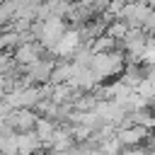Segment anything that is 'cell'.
Listing matches in <instances>:
<instances>
[{"mask_svg":"<svg viewBox=\"0 0 155 155\" xmlns=\"http://www.w3.org/2000/svg\"><path fill=\"white\" fill-rule=\"evenodd\" d=\"M121 2H124V5H131V2H143V5H145L148 0H121Z\"/></svg>","mask_w":155,"mask_h":155,"instance_id":"obj_22","label":"cell"},{"mask_svg":"<svg viewBox=\"0 0 155 155\" xmlns=\"http://www.w3.org/2000/svg\"><path fill=\"white\" fill-rule=\"evenodd\" d=\"M90 73L94 75V80L99 85H104L109 78H116L124 73L126 68V56L121 48L111 51V53H92V61H90Z\"/></svg>","mask_w":155,"mask_h":155,"instance_id":"obj_1","label":"cell"},{"mask_svg":"<svg viewBox=\"0 0 155 155\" xmlns=\"http://www.w3.org/2000/svg\"><path fill=\"white\" fill-rule=\"evenodd\" d=\"M143 31H145L148 36H155V10H150V15H148V19H145V24H143Z\"/></svg>","mask_w":155,"mask_h":155,"instance_id":"obj_17","label":"cell"},{"mask_svg":"<svg viewBox=\"0 0 155 155\" xmlns=\"http://www.w3.org/2000/svg\"><path fill=\"white\" fill-rule=\"evenodd\" d=\"M10 111H12V109L7 107V102H5V99H0V124H5V121H7Z\"/></svg>","mask_w":155,"mask_h":155,"instance_id":"obj_19","label":"cell"},{"mask_svg":"<svg viewBox=\"0 0 155 155\" xmlns=\"http://www.w3.org/2000/svg\"><path fill=\"white\" fill-rule=\"evenodd\" d=\"M145 78L153 82V87H155V68H145Z\"/></svg>","mask_w":155,"mask_h":155,"instance_id":"obj_21","label":"cell"},{"mask_svg":"<svg viewBox=\"0 0 155 155\" xmlns=\"http://www.w3.org/2000/svg\"><path fill=\"white\" fill-rule=\"evenodd\" d=\"M116 138L124 148H143V143L150 138V131L140 126H121L116 128Z\"/></svg>","mask_w":155,"mask_h":155,"instance_id":"obj_8","label":"cell"},{"mask_svg":"<svg viewBox=\"0 0 155 155\" xmlns=\"http://www.w3.org/2000/svg\"><path fill=\"white\" fill-rule=\"evenodd\" d=\"M109 2H111V0H94V2H92V12H94V17L102 15V12H107Z\"/></svg>","mask_w":155,"mask_h":155,"instance_id":"obj_18","label":"cell"},{"mask_svg":"<svg viewBox=\"0 0 155 155\" xmlns=\"http://www.w3.org/2000/svg\"><path fill=\"white\" fill-rule=\"evenodd\" d=\"M80 46H82L80 31H78V29H73V27H68V29H65V34L58 39V44L48 51V56H56L58 61H70V58H73V53H75Z\"/></svg>","mask_w":155,"mask_h":155,"instance_id":"obj_2","label":"cell"},{"mask_svg":"<svg viewBox=\"0 0 155 155\" xmlns=\"http://www.w3.org/2000/svg\"><path fill=\"white\" fill-rule=\"evenodd\" d=\"M119 80H121L128 90H136V87L145 80V65H140V63H126V68H124V73L119 75Z\"/></svg>","mask_w":155,"mask_h":155,"instance_id":"obj_9","label":"cell"},{"mask_svg":"<svg viewBox=\"0 0 155 155\" xmlns=\"http://www.w3.org/2000/svg\"><path fill=\"white\" fill-rule=\"evenodd\" d=\"M36 119H39V116H36L34 109H12L5 124H7L15 133H27V131H34Z\"/></svg>","mask_w":155,"mask_h":155,"instance_id":"obj_7","label":"cell"},{"mask_svg":"<svg viewBox=\"0 0 155 155\" xmlns=\"http://www.w3.org/2000/svg\"><path fill=\"white\" fill-rule=\"evenodd\" d=\"M148 15H150V7H148V5H143V2H131V5H124L119 19L126 22L128 29H143Z\"/></svg>","mask_w":155,"mask_h":155,"instance_id":"obj_5","label":"cell"},{"mask_svg":"<svg viewBox=\"0 0 155 155\" xmlns=\"http://www.w3.org/2000/svg\"><path fill=\"white\" fill-rule=\"evenodd\" d=\"M104 34H107V36H111L114 41H119V44H121V41H124V36L128 34V27H126V22L114 19V22L107 27V31H104Z\"/></svg>","mask_w":155,"mask_h":155,"instance_id":"obj_15","label":"cell"},{"mask_svg":"<svg viewBox=\"0 0 155 155\" xmlns=\"http://www.w3.org/2000/svg\"><path fill=\"white\" fill-rule=\"evenodd\" d=\"M0 51H2V44H0Z\"/></svg>","mask_w":155,"mask_h":155,"instance_id":"obj_25","label":"cell"},{"mask_svg":"<svg viewBox=\"0 0 155 155\" xmlns=\"http://www.w3.org/2000/svg\"><path fill=\"white\" fill-rule=\"evenodd\" d=\"M116 48H119V41H114V39L107 36V34L97 36V39L90 44V51H92V53H111V51H116Z\"/></svg>","mask_w":155,"mask_h":155,"instance_id":"obj_13","label":"cell"},{"mask_svg":"<svg viewBox=\"0 0 155 155\" xmlns=\"http://www.w3.org/2000/svg\"><path fill=\"white\" fill-rule=\"evenodd\" d=\"M148 150L145 148H124L121 150V155H145Z\"/></svg>","mask_w":155,"mask_h":155,"instance_id":"obj_20","label":"cell"},{"mask_svg":"<svg viewBox=\"0 0 155 155\" xmlns=\"http://www.w3.org/2000/svg\"><path fill=\"white\" fill-rule=\"evenodd\" d=\"M97 102H99V97H97L94 92H82V94L78 97V102L73 104V111H94Z\"/></svg>","mask_w":155,"mask_h":155,"instance_id":"obj_14","label":"cell"},{"mask_svg":"<svg viewBox=\"0 0 155 155\" xmlns=\"http://www.w3.org/2000/svg\"><path fill=\"white\" fill-rule=\"evenodd\" d=\"M153 44H155V36H153Z\"/></svg>","mask_w":155,"mask_h":155,"instance_id":"obj_24","label":"cell"},{"mask_svg":"<svg viewBox=\"0 0 155 155\" xmlns=\"http://www.w3.org/2000/svg\"><path fill=\"white\" fill-rule=\"evenodd\" d=\"M53 68H56V61L53 58H39L34 65H29V68H22V73H24V78L31 82V85H46L48 80H51V73H53Z\"/></svg>","mask_w":155,"mask_h":155,"instance_id":"obj_4","label":"cell"},{"mask_svg":"<svg viewBox=\"0 0 155 155\" xmlns=\"http://www.w3.org/2000/svg\"><path fill=\"white\" fill-rule=\"evenodd\" d=\"M0 44H2V51H10L12 53L19 46V34L12 31V29H2L0 31Z\"/></svg>","mask_w":155,"mask_h":155,"instance_id":"obj_16","label":"cell"},{"mask_svg":"<svg viewBox=\"0 0 155 155\" xmlns=\"http://www.w3.org/2000/svg\"><path fill=\"white\" fill-rule=\"evenodd\" d=\"M73 70H75V65L70 63V61H56V68H53V73H51V85H63V82H70V78H73Z\"/></svg>","mask_w":155,"mask_h":155,"instance_id":"obj_12","label":"cell"},{"mask_svg":"<svg viewBox=\"0 0 155 155\" xmlns=\"http://www.w3.org/2000/svg\"><path fill=\"white\" fill-rule=\"evenodd\" d=\"M94 114H97L99 124H109V126H116V128L126 119V109L119 107L116 102H109V99H99L97 107H94Z\"/></svg>","mask_w":155,"mask_h":155,"instance_id":"obj_3","label":"cell"},{"mask_svg":"<svg viewBox=\"0 0 155 155\" xmlns=\"http://www.w3.org/2000/svg\"><path fill=\"white\" fill-rule=\"evenodd\" d=\"M145 155H155V148H150V150H148V153H145Z\"/></svg>","mask_w":155,"mask_h":155,"instance_id":"obj_23","label":"cell"},{"mask_svg":"<svg viewBox=\"0 0 155 155\" xmlns=\"http://www.w3.org/2000/svg\"><path fill=\"white\" fill-rule=\"evenodd\" d=\"M56 128H58V121H53V119H44V116H39V119H36V126H34V133L39 136V140H41V145H46V148H48V143H51V138H53V133H56Z\"/></svg>","mask_w":155,"mask_h":155,"instance_id":"obj_11","label":"cell"},{"mask_svg":"<svg viewBox=\"0 0 155 155\" xmlns=\"http://www.w3.org/2000/svg\"><path fill=\"white\" fill-rule=\"evenodd\" d=\"M12 58L19 68H29L34 65L39 58H44V46L39 41H29V44H19L15 51H12Z\"/></svg>","mask_w":155,"mask_h":155,"instance_id":"obj_6","label":"cell"},{"mask_svg":"<svg viewBox=\"0 0 155 155\" xmlns=\"http://www.w3.org/2000/svg\"><path fill=\"white\" fill-rule=\"evenodd\" d=\"M41 150V140L34 131H27V133H17V153L19 155H34Z\"/></svg>","mask_w":155,"mask_h":155,"instance_id":"obj_10","label":"cell"}]
</instances>
